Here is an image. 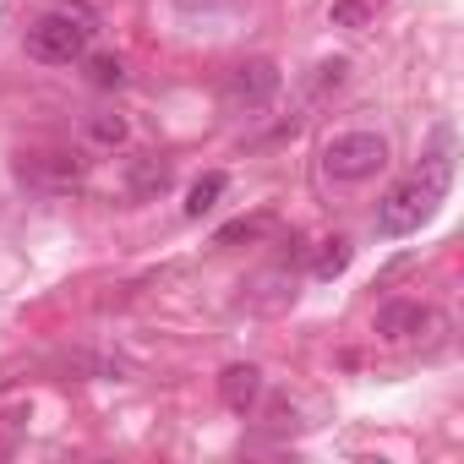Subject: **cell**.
Listing matches in <instances>:
<instances>
[{"label":"cell","instance_id":"obj_2","mask_svg":"<svg viewBox=\"0 0 464 464\" xmlns=\"http://www.w3.org/2000/svg\"><path fill=\"white\" fill-rule=\"evenodd\" d=\"M93 34H99V17L88 6H55L28 28V55L44 61V66H72V61L88 55Z\"/></svg>","mask_w":464,"mask_h":464},{"label":"cell","instance_id":"obj_8","mask_svg":"<svg viewBox=\"0 0 464 464\" xmlns=\"http://www.w3.org/2000/svg\"><path fill=\"white\" fill-rule=\"evenodd\" d=\"M23 175L39 186H77L82 164H77V153H34V159H23Z\"/></svg>","mask_w":464,"mask_h":464},{"label":"cell","instance_id":"obj_5","mask_svg":"<svg viewBox=\"0 0 464 464\" xmlns=\"http://www.w3.org/2000/svg\"><path fill=\"white\" fill-rule=\"evenodd\" d=\"M426 328H437V312H431L426 301H382V306H377V334H382L388 344H410V339H420Z\"/></svg>","mask_w":464,"mask_h":464},{"label":"cell","instance_id":"obj_1","mask_svg":"<svg viewBox=\"0 0 464 464\" xmlns=\"http://www.w3.org/2000/svg\"><path fill=\"white\" fill-rule=\"evenodd\" d=\"M448 180H453V126H437L426 164H420L415 175H404V180L377 202V229H382V236H415V229L437 213Z\"/></svg>","mask_w":464,"mask_h":464},{"label":"cell","instance_id":"obj_10","mask_svg":"<svg viewBox=\"0 0 464 464\" xmlns=\"http://www.w3.org/2000/svg\"><path fill=\"white\" fill-rule=\"evenodd\" d=\"M350 268V241L344 236H334V241H323V252H317V263H312V274L317 279H339Z\"/></svg>","mask_w":464,"mask_h":464},{"label":"cell","instance_id":"obj_9","mask_svg":"<svg viewBox=\"0 0 464 464\" xmlns=\"http://www.w3.org/2000/svg\"><path fill=\"white\" fill-rule=\"evenodd\" d=\"M224 169H208V175H197L191 180V191H186V218H202L208 208H218V197H224Z\"/></svg>","mask_w":464,"mask_h":464},{"label":"cell","instance_id":"obj_14","mask_svg":"<svg viewBox=\"0 0 464 464\" xmlns=\"http://www.w3.org/2000/svg\"><path fill=\"white\" fill-rule=\"evenodd\" d=\"M366 23H372L366 0H334V28H366Z\"/></svg>","mask_w":464,"mask_h":464},{"label":"cell","instance_id":"obj_6","mask_svg":"<svg viewBox=\"0 0 464 464\" xmlns=\"http://www.w3.org/2000/svg\"><path fill=\"white\" fill-rule=\"evenodd\" d=\"M218 399L236 410V415H246L257 399H263V372L252 366V361H236V366H224V377H218Z\"/></svg>","mask_w":464,"mask_h":464},{"label":"cell","instance_id":"obj_4","mask_svg":"<svg viewBox=\"0 0 464 464\" xmlns=\"http://www.w3.org/2000/svg\"><path fill=\"white\" fill-rule=\"evenodd\" d=\"M279 66L274 61H241V66H229L224 72V88H218V99H224V110H268L274 99H279Z\"/></svg>","mask_w":464,"mask_h":464},{"label":"cell","instance_id":"obj_11","mask_svg":"<svg viewBox=\"0 0 464 464\" xmlns=\"http://www.w3.org/2000/svg\"><path fill=\"white\" fill-rule=\"evenodd\" d=\"M82 61H88V82L93 88H121L126 82V66L115 55H82Z\"/></svg>","mask_w":464,"mask_h":464},{"label":"cell","instance_id":"obj_3","mask_svg":"<svg viewBox=\"0 0 464 464\" xmlns=\"http://www.w3.org/2000/svg\"><path fill=\"white\" fill-rule=\"evenodd\" d=\"M323 169L334 175V180H372V175H382L388 169V142L377 137V131H339L328 148H323Z\"/></svg>","mask_w":464,"mask_h":464},{"label":"cell","instance_id":"obj_12","mask_svg":"<svg viewBox=\"0 0 464 464\" xmlns=\"http://www.w3.org/2000/svg\"><path fill=\"white\" fill-rule=\"evenodd\" d=\"M88 137H93L99 148H121V142H126V115H93V121H88Z\"/></svg>","mask_w":464,"mask_h":464},{"label":"cell","instance_id":"obj_13","mask_svg":"<svg viewBox=\"0 0 464 464\" xmlns=\"http://www.w3.org/2000/svg\"><path fill=\"white\" fill-rule=\"evenodd\" d=\"M268 224H274L268 213H263V218H236V224H224V229H218L213 241H218V246H236V241H252V236H263Z\"/></svg>","mask_w":464,"mask_h":464},{"label":"cell","instance_id":"obj_7","mask_svg":"<svg viewBox=\"0 0 464 464\" xmlns=\"http://www.w3.org/2000/svg\"><path fill=\"white\" fill-rule=\"evenodd\" d=\"M169 180H175V169H169L164 159H131V164H126V191H131L137 202H159V197L169 191Z\"/></svg>","mask_w":464,"mask_h":464}]
</instances>
